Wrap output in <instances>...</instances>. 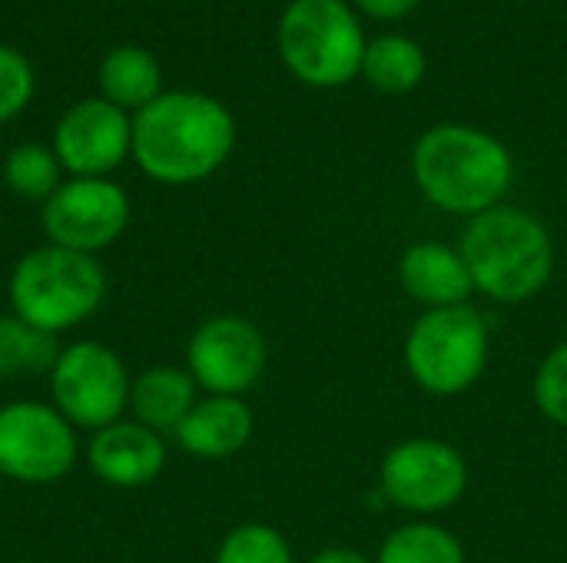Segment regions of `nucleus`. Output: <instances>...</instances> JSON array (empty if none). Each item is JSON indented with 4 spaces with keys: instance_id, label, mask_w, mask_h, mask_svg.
<instances>
[{
    "instance_id": "8",
    "label": "nucleus",
    "mask_w": 567,
    "mask_h": 563,
    "mask_svg": "<svg viewBox=\"0 0 567 563\" xmlns=\"http://www.w3.org/2000/svg\"><path fill=\"white\" fill-rule=\"evenodd\" d=\"M76 465V428L43 402L0 408V475L20 484L63 481Z\"/></svg>"
},
{
    "instance_id": "6",
    "label": "nucleus",
    "mask_w": 567,
    "mask_h": 563,
    "mask_svg": "<svg viewBox=\"0 0 567 563\" xmlns=\"http://www.w3.org/2000/svg\"><path fill=\"white\" fill-rule=\"evenodd\" d=\"M488 348V325L478 309H429L405 338V365L419 388L452 398L485 375Z\"/></svg>"
},
{
    "instance_id": "23",
    "label": "nucleus",
    "mask_w": 567,
    "mask_h": 563,
    "mask_svg": "<svg viewBox=\"0 0 567 563\" xmlns=\"http://www.w3.org/2000/svg\"><path fill=\"white\" fill-rule=\"evenodd\" d=\"M532 392H535L538 411H542L548 421L567 428V342L555 345V348L545 355V362H542L538 372H535Z\"/></svg>"
},
{
    "instance_id": "21",
    "label": "nucleus",
    "mask_w": 567,
    "mask_h": 563,
    "mask_svg": "<svg viewBox=\"0 0 567 563\" xmlns=\"http://www.w3.org/2000/svg\"><path fill=\"white\" fill-rule=\"evenodd\" d=\"M7 186L23 199H50L60 189V159L40 143H23L7 156Z\"/></svg>"
},
{
    "instance_id": "4",
    "label": "nucleus",
    "mask_w": 567,
    "mask_h": 563,
    "mask_svg": "<svg viewBox=\"0 0 567 563\" xmlns=\"http://www.w3.org/2000/svg\"><path fill=\"white\" fill-rule=\"evenodd\" d=\"M7 295L17 319L60 335L96 315L106 299V272L96 256L43 246L13 265Z\"/></svg>"
},
{
    "instance_id": "20",
    "label": "nucleus",
    "mask_w": 567,
    "mask_h": 563,
    "mask_svg": "<svg viewBox=\"0 0 567 563\" xmlns=\"http://www.w3.org/2000/svg\"><path fill=\"white\" fill-rule=\"evenodd\" d=\"M375 563H465V548L449 528L415 521L382 541Z\"/></svg>"
},
{
    "instance_id": "16",
    "label": "nucleus",
    "mask_w": 567,
    "mask_h": 563,
    "mask_svg": "<svg viewBox=\"0 0 567 563\" xmlns=\"http://www.w3.org/2000/svg\"><path fill=\"white\" fill-rule=\"evenodd\" d=\"M196 388L199 385L193 382L189 372L173 368V365H156L133 378L130 408L143 428H150L156 435L176 431L183 425V418L193 411V405L199 402Z\"/></svg>"
},
{
    "instance_id": "12",
    "label": "nucleus",
    "mask_w": 567,
    "mask_h": 563,
    "mask_svg": "<svg viewBox=\"0 0 567 563\" xmlns=\"http://www.w3.org/2000/svg\"><path fill=\"white\" fill-rule=\"evenodd\" d=\"M133 149L130 116L106 100H83L63 113L53 136V153L76 179H103Z\"/></svg>"
},
{
    "instance_id": "13",
    "label": "nucleus",
    "mask_w": 567,
    "mask_h": 563,
    "mask_svg": "<svg viewBox=\"0 0 567 563\" xmlns=\"http://www.w3.org/2000/svg\"><path fill=\"white\" fill-rule=\"evenodd\" d=\"M86 461L90 471L110 488H146L166 465V445L140 421H116L93 435Z\"/></svg>"
},
{
    "instance_id": "22",
    "label": "nucleus",
    "mask_w": 567,
    "mask_h": 563,
    "mask_svg": "<svg viewBox=\"0 0 567 563\" xmlns=\"http://www.w3.org/2000/svg\"><path fill=\"white\" fill-rule=\"evenodd\" d=\"M216 563H292V551L276 528L252 521L233 528L223 538Z\"/></svg>"
},
{
    "instance_id": "14",
    "label": "nucleus",
    "mask_w": 567,
    "mask_h": 563,
    "mask_svg": "<svg viewBox=\"0 0 567 563\" xmlns=\"http://www.w3.org/2000/svg\"><path fill=\"white\" fill-rule=\"evenodd\" d=\"M402 289L425 309L468 305L475 282L458 249L445 242H415L399 259Z\"/></svg>"
},
{
    "instance_id": "7",
    "label": "nucleus",
    "mask_w": 567,
    "mask_h": 563,
    "mask_svg": "<svg viewBox=\"0 0 567 563\" xmlns=\"http://www.w3.org/2000/svg\"><path fill=\"white\" fill-rule=\"evenodd\" d=\"M130 372L123 358L103 342H73L60 352L50 372L53 408L73 425L86 431H103L123 421L130 408Z\"/></svg>"
},
{
    "instance_id": "15",
    "label": "nucleus",
    "mask_w": 567,
    "mask_h": 563,
    "mask_svg": "<svg viewBox=\"0 0 567 563\" xmlns=\"http://www.w3.org/2000/svg\"><path fill=\"white\" fill-rule=\"evenodd\" d=\"M256 418L243 398L233 395H206L193 405L183 425L173 431L183 451L206 461H223L239 455L252 438Z\"/></svg>"
},
{
    "instance_id": "27",
    "label": "nucleus",
    "mask_w": 567,
    "mask_h": 563,
    "mask_svg": "<svg viewBox=\"0 0 567 563\" xmlns=\"http://www.w3.org/2000/svg\"><path fill=\"white\" fill-rule=\"evenodd\" d=\"M0 481H3V475H0Z\"/></svg>"
},
{
    "instance_id": "3",
    "label": "nucleus",
    "mask_w": 567,
    "mask_h": 563,
    "mask_svg": "<svg viewBox=\"0 0 567 563\" xmlns=\"http://www.w3.org/2000/svg\"><path fill=\"white\" fill-rule=\"evenodd\" d=\"M475 292L502 305L542 295L555 272V242L538 216L518 206H495L468 219L458 246Z\"/></svg>"
},
{
    "instance_id": "17",
    "label": "nucleus",
    "mask_w": 567,
    "mask_h": 563,
    "mask_svg": "<svg viewBox=\"0 0 567 563\" xmlns=\"http://www.w3.org/2000/svg\"><path fill=\"white\" fill-rule=\"evenodd\" d=\"M100 86L106 103L140 113L159 96V63L140 46H120L103 60Z\"/></svg>"
},
{
    "instance_id": "25",
    "label": "nucleus",
    "mask_w": 567,
    "mask_h": 563,
    "mask_svg": "<svg viewBox=\"0 0 567 563\" xmlns=\"http://www.w3.org/2000/svg\"><path fill=\"white\" fill-rule=\"evenodd\" d=\"M365 13H372V17H385V20H392V17H402V13H409L419 0H355Z\"/></svg>"
},
{
    "instance_id": "9",
    "label": "nucleus",
    "mask_w": 567,
    "mask_h": 563,
    "mask_svg": "<svg viewBox=\"0 0 567 563\" xmlns=\"http://www.w3.org/2000/svg\"><path fill=\"white\" fill-rule=\"evenodd\" d=\"M382 494L409 514H442L468 488V461L442 438L399 441L379 471Z\"/></svg>"
},
{
    "instance_id": "1",
    "label": "nucleus",
    "mask_w": 567,
    "mask_h": 563,
    "mask_svg": "<svg viewBox=\"0 0 567 563\" xmlns=\"http://www.w3.org/2000/svg\"><path fill=\"white\" fill-rule=\"evenodd\" d=\"M233 143L229 110L206 93H159L133 119V156L166 186L206 179L226 163Z\"/></svg>"
},
{
    "instance_id": "2",
    "label": "nucleus",
    "mask_w": 567,
    "mask_h": 563,
    "mask_svg": "<svg viewBox=\"0 0 567 563\" xmlns=\"http://www.w3.org/2000/svg\"><path fill=\"white\" fill-rule=\"evenodd\" d=\"M412 173L429 202L472 219L502 206L515 163L508 146L492 133L465 123H442L419 136Z\"/></svg>"
},
{
    "instance_id": "5",
    "label": "nucleus",
    "mask_w": 567,
    "mask_h": 563,
    "mask_svg": "<svg viewBox=\"0 0 567 563\" xmlns=\"http://www.w3.org/2000/svg\"><path fill=\"white\" fill-rule=\"evenodd\" d=\"M286 66L312 86H342L362 73L365 37L346 0H292L279 20Z\"/></svg>"
},
{
    "instance_id": "18",
    "label": "nucleus",
    "mask_w": 567,
    "mask_h": 563,
    "mask_svg": "<svg viewBox=\"0 0 567 563\" xmlns=\"http://www.w3.org/2000/svg\"><path fill=\"white\" fill-rule=\"evenodd\" d=\"M362 73L382 93H409L425 76V50L402 33L375 37L372 43H365Z\"/></svg>"
},
{
    "instance_id": "26",
    "label": "nucleus",
    "mask_w": 567,
    "mask_h": 563,
    "mask_svg": "<svg viewBox=\"0 0 567 563\" xmlns=\"http://www.w3.org/2000/svg\"><path fill=\"white\" fill-rule=\"evenodd\" d=\"M309 563H375V561H369L362 551H352V548H326V551H319V554H316Z\"/></svg>"
},
{
    "instance_id": "10",
    "label": "nucleus",
    "mask_w": 567,
    "mask_h": 563,
    "mask_svg": "<svg viewBox=\"0 0 567 563\" xmlns=\"http://www.w3.org/2000/svg\"><path fill=\"white\" fill-rule=\"evenodd\" d=\"M130 222V199L110 179L63 183L43 202V232L50 246L96 256L110 249Z\"/></svg>"
},
{
    "instance_id": "11",
    "label": "nucleus",
    "mask_w": 567,
    "mask_h": 563,
    "mask_svg": "<svg viewBox=\"0 0 567 563\" xmlns=\"http://www.w3.org/2000/svg\"><path fill=\"white\" fill-rule=\"evenodd\" d=\"M266 338L243 315H216L203 322L186 345V372L209 395L239 398L266 372Z\"/></svg>"
},
{
    "instance_id": "24",
    "label": "nucleus",
    "mask_w": 567,
    "mask_h": 563,
    "mask_svg": "<svg viewBox=\"0 0 567 563\" xmlns=\"http://www.w3.org/2000/svg\"><path fill=\"white\" fill-rule=\"evenodd\" d=\"M30 93H33L30 63L17 50L0 46V123L17 116L27 106Z\"/></svg>"
},
{
    "instance_id": "19",
    "label": "nucleus",
    "mask_w": 567,
    "mask_h": 563,
    "mask_svg": "<svg viewBox=\"0 0 567 563\" xmlns=\"http://www.w3.org/2000/svg\"><path fill=\"white\" fill-rule=\"evenodd\" d=\"M60 342L50 332L27 325L17 315H0V382L20 375H50L60 358Z\"/></svg>"
}]
</instances>
